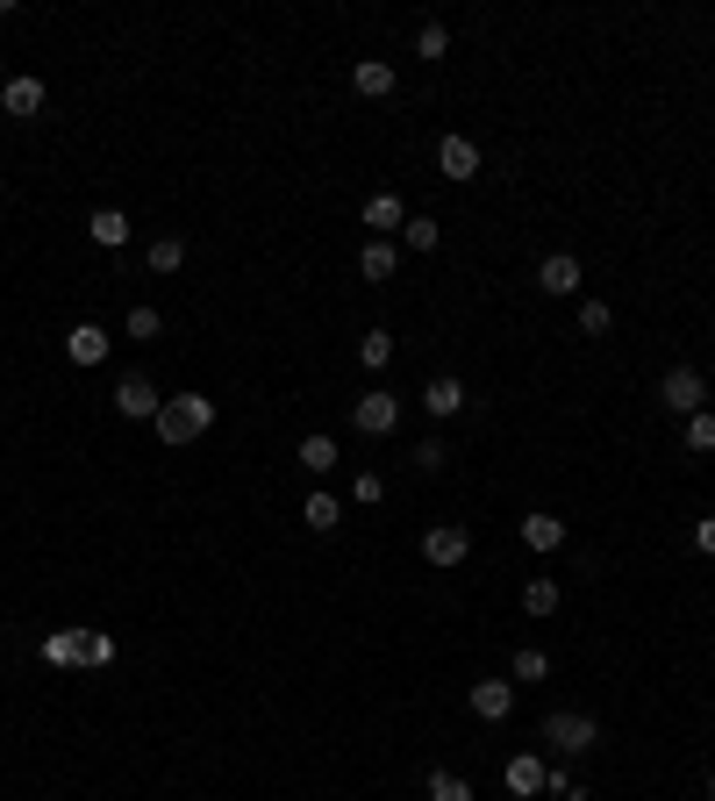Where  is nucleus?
<instances>
[{
    "mask_svg": "<svg viewBox=\"0 0 715 801\" xmlns=\"http://www.w3.org/2000/svg\"><path fill=\"white\" fill-rule=\"evenodd\" d=\"M151 429H158V443H193V437L215 429V401H208V393H172Z\"/></svg>",
    "mask_w": 715,
    "mask_h": 801,
    "instance_id": "1",
    "label": "nucleus"
},
{
    "mask_svg": "<svg viewBox=\"0 0 715 801\" xmlns=\"http://www.w3.org/2000/svg\"><path fill=\"white\" fill-rule=\"evenodd\" d=\"M658 401L680 415V423H687V415H701V409H708V379H701V365H673V373L658 379Z\"/></svg>",
    "mask_w": 715,
    "mask_h": 801,
    "instance_id": "2",
    "label": "nucleus"
},
{
    "mask_svg": "<svg viewBox=\"0 0 715 801\" xmlns=\"http://www.w3.org/2000/svg\"><path fill=\"white\" fill-rule=\"evenodd\" d=\"M544 744H559V751H594V744H601V723L587 716V709H551V716H544Z\"/></svg>",
    "mask_w": 715,
    "mask_h": 801,
    "instance_id": "3",
    "label": "nucleus"
},
{
    "mask_svg": "<svg viewBox=\"0 0 715 801\" xmlns=\"http://www.w3.org/2000/svg\"><path fill=\"white\" fill-rule=\"evenodd\" d=\"M351 415H358V429H365V437H393V429H401V393H387V387L358 393Z\"/></svg>",
    "mask_w": 715,
    "mask_h": 801,
    "instance_id": "4",
    "label": "nucleus"
},
{
    "mask_svg": "<svg viewBox=\"0 0 715 801\" xmlns=\"http://www.w3.org/2000/svg\"><path fill=\"white\" fill-rule=\"evenodd\" d=\"M158 409H165V393H158L143 373H129L115 387V415H122V423H158Z\"/></svg>",
    "mask_w": 715,
    "mask_h": 801,
    "instance_id": "5",
    "label": "nucleus"
},
{
    "mask_svg": "<svg viewBox=\"0 0 715 801\" xmlns=\"http://www.w3.org/2000/svg\"><path fill=\"white\" fill-rule=\"evenodd\" d=\"M43 101H51V93H43V79H29V72H15V79L0 86V108H8L15 122H36V115H43Z\"/></svg>",
    "mask_w": 715,
    "mask_h": 801,
    "instance_id": "6",
    "label": "nucleus"
},
{
    "mask_svg": "<svg viewBox=\"0 0 715 801\" xmlns=\"http://www.w3.org/2000/svg\"><path fill=\"white\" fill-rule=\"evenodd\" d=\"M423 559H429V565H465V559H473V537H465L459 523H437V529L423 537Z\"/></svg>",
    "mask_w": 715,
    "mask_h": 801,
    "instance_id": "7",
    "label": "nucleus"
},
{
    "mask_svg": "<svg viewBox=\"0 0 715 801\" xmlns=\"http://www.w3.org/2000/svg\"><path fill=\"white\" fill-rule=\"evenodd\" d=\"M579 279H587V273H579V258H573V251H551L544 265H537V287H544V293H559V301H573V293H579Z\"/></svg>",
    "mask_w": 715,
    "mask_h": 801,
    "instance_id": "8",
    "label": "nucleus"
},
{
    "mask_svg": "<svg viewBox=\"0 0 715 801\" xmlns=\"http://www.w3.org/2000/svg\"><path fill=\"white\" fill-rule=\"evenodd\" d=\"M473 716L479 723H509L515 716V680H473Z\"/></svg>",
    "mask_w": 715,
    "mask_h": 801,
    "instance_id": "9",
    "label": "nucleus"
},
{
    "mask_svg": "<svg viewBox=\"0 0 715 801\" xmlns=\"http://www.w3.org/2000/svg\"><path fill=\"white\" fill-rule=\"evenodd\" d=\"M501 780H509V794H515V801H529V794H544L551 766H544V759H529V751H515L509 766H501Z\"/></svg>",
    "mask_w": 715,
    "mask_h": 801,
    "instance_id": "10",
    "label": "nucleus"
},
{
    "mask_svg": "<svg viewBox=\"0 0 715 801\" xmlns=\"http://www.w3.org/2000/svg\"><path fill=\"white\" fill-rule=\"evenodd\" d=\"M108 351H115V343H108L101 323H72V329H65V359H72V365H101Z\"/></svg>",
    "mask_w": 715,
    "mask_h": 801,
    "instance_id": "11",
    "label": "nucleus"
},
{
    "mask_svg": "<svg viewBox=\"0 0 715 801\" xmlns=\"http://www.w3.org/2000/svg\"><path fill=\"white\" fill-rule=\"evenodd\" d=\"M423 409L437 415V423H451V415H465V379H451V373H437L423 387Z\"/></svg>",
    "mask_w": 715,
    "mask_h": 801,
    "instance_id": "12",
    "label": "nucleus"
},
{
    "mask_svg": "<svg viewBox=\"0 0 715 801\" xmlns=\"http://www.w3.org/2000/svg\"><path fill=\"white\" fill-rule=\"evenodd\" d=\"M437 172H443V179H473V172H479V143L473 137H443L437 143Z\"/></svg>",
    "mask_w": 715,
    "mask_h": 801,
    "instance_id": "13",
    "label": "nucleus"
},
{
    "mask_svg": "<svg viewBox=\"0 0 715 801\" xmlns=\"http://www.w3.org/2000/svg\"><path fill=\"white\" fill-rule=\"evenodd\" d=\"M351 86L365 93V101H387V93H393L401 79H393V65H387V58H358V65H351Z\"/></svg>",
    "mask_w": 715,
    "mask_h": 801,
    "instance_id": "14",
    "label": "nucleus"
},
{
    "mask_svg": "<svg viewBox=\"0 0 715 801\" xmlns=\"http://www.w3.org/2000/svg\"><path fill=\"white\" fill-rule=\"evenodd\" d=\"M86 237L101 243V251H122V243H129V215H122V208H93V222H86Z\"/></svg>",
    "mask_w": 715,
    "mask_h": 801,
    "instance_id": "15",
    "label": "nucleus"
},
{
    "mask_svg": "<svg viewBox=\"0 0 715 801\" xmlns=\"http://www.w3.org/2000/svg\"><path fill=\"white\" fill-rule=\"evenodd\" d=\"M393 265H401V251H393L387 237L358 243V273H365V279H393Z\"/></svg>",
    "mask_w": 715,
    "mask_h": 801,
    "instance_id": "16",
    "label": "nucleus"
},
{
    "mask_svg": "<svg viewBox=\"0 0 715 801\" xmlns=\"http://www.w3.org/2000/svg\"><path fill=\"white\" fill-rule=\"evenodd\" d=\"M301 523L315 529V537H329V529L343 523V501H337V495H308V501H301Z\"/></svg>",
    "mask_w": 715,
    "mask_h": 801,
    "instance_id": "17",
    "label": "nucleus"
},
{
    "mask_svg": "<svg viewBox=\"0 0 715 801\" xmlns=\"http://www.w3.org/2000/svg\"><path fill=\"white\" fill-rule=\"evenodd\" d=\"M523 545L529 551H559L565 545V523H559V515H523Z\"/></svg>",
    "mask_w": 715,
    "mask_h": 801,
    "instance_id": "18",
    "label": "nucleus"
},
{
    "mask_svg": "<svg viewBox=\"0 0 715 801\" xmlns=\"http://www.w3.org/2000/svg\"><path fill=\"white\" fill-rule=\"evenodd\" d=\"M401 222H409L401 193H373V201H365V229H401Z\"/></svg>",
    "mask_w": 715,
    "mask_h": 801,
    "instance_id": "19",
    "label": "nucleus"
},
{
    "mask_svg": "<svg viewBox=\"0 0 715 801\" xmlns=\"http://www.w3.org/2000/svg\"><path fill=\"white\" fill-rule=\"evenodd\" d=\"M523 609L551 615V609H559V580H551V573H529V580H523Z\"/></svg>",
    "mask_w": 715,
    "mask_h": 801,
    "instance_id": "20",
    "label": "nucleus"
},
{
    "mask_svg": "<svg viewBox=\"0 0 715 801\" xmlns=\"http://www.w3.org/2000/svg\"><path fill=\"white\" fill-rule=\"evenodd\" d=\"M329 465H337V437H323V429L301 437V473H329Z\"/></svg>",
    "mask_w": 715,
    "mask_h": 801,
    "instance_id": "21",
    "label": "nucleus"
},
{
    "mask_svg": "<svg viewBox=\"0 0 715 801\" xmlns=\"http://www.w3.org/2000/svg\"><path fill=\"white\" fill-rule=\"evenodd\" d=\"M509 673H515V687H537V680H551V659H544L537 644H523V651H515V665H509Z\"/></svg>",
    "mask_w": 715,
    "mask_h": 801,
    "instance_id": "22",
    "label": "nucleus"
},
{
    "mask_svg": "<svg viewBox=\"0 0 715 801\" xmlns=\"http://www.w3.org/2000/svg\"><path fill=\"white\" fill-rule=\"evenodd\" d=\"M358 365H373V373L393 365V337H387V329H365V337H358Z\"/></svg>",
    "mask_w": 715,
    "mask_h": 801,
    "instance_id": "23",
    "label": "nucleus"
},
{
    "mask_svg": "<svg viewBox=\"0 0 715 801\" xmlns=\"http://www.w3.org/2000/svg\"><path fill=\"white\" fill-rule=\"evenodd\" d=\"M79 665H115V637H108V630H79Z\"/></svg>",
    "mask_w": 715,
    "mask_h": 801,
    "instance_id": "24",
    "label": "nucleus"
},
{
    "mask_svg": "<svg viewBox=\"0 0 715 801\" xmlns=\"http://www.w3.org/2000/svg\"><path fill=\"white\" fill-rule=\"evenodd\" d=\"M443 51H451V29H443V22H423V29H415V58H429V65H437Z\"/></svg>",
    "mask_w": 715,
    "mask_h": 801,
    "instance_id": "25",
    "label": "nucleus"
},
{
    "mask_svg": "<svg viewBox=\"0 0 715 801\" xmlns=\"http://www.w3.org/2000/svg\"><path fill=\"white\" fill-rule=\"evenodd\" d=\"M437 237H443V229H437L429 215H409V222H401V243H409V251H437Z\"/></svg>",
    "mask_w": 715,
    "mask_h": 801,
    "instance_id": "26",
    "label": "nucleus"
},
{
    "mask_svg": "<svg viewBox=\"0 0 715 801\" xmlns=\"http://www.w3.org/2000/svg\"><path fill=\"white\" fill-rule=\"evenodd\" d=\"M609 323H615L609 301H579V337H609Z\"/></svg>",
    "mask_w": 715,
    "mask_h": 801,
    "instance_id": "27",
    "label": "nucleus"
},
{
    "mask_svg": "<svg viewBox=\"0 0 715 801\" xmlns=\"http://www.w3.org/2000/svg\"><path fill=\"white\" fill-rule=\"evenodd\" d=\"M43 659H51V665H79V630H51V637H43Z\"/></svg>",
    "mask_w": 715,
    "mask_h": 801,
    "instance_id": "28",
    "label": "nucleus"
},
{
    "mask_svg": "<svg viewBox=\"0 0 715 801\" xmlns=\"http://www.w3.org/2000/svg\"><path fill=\"white\" fill-rule=\"evenodd\" d=\"M179 265H187V243H179V237H158L151 243V273H179Z\"/></svg>",
    "mask_w": 715,
    "mask_h": 801,
    "instance_id": "29",
    "label": "nucleus"
},
{
    "mask_svg": "<svg viewBox=\"0 0 715 801\" xmlns=\"http://www.w3.org/2000/svg\"><path fill=\"white\" fill-rule=\"evenodd\" d=\"M429 801H473V780H459V773H429Z\"/></svg>",
    "mask_w": 715,
    "mask_h": 801,
    "instance_id": "30",
    "label": "nucleus"
},
{
    "mask_svg": "<svg viewBox=\"0 0 715 801\" xmlns=\"http://www.w3.org/2000/svg\"><path fill=\"white\" fill-rule=\"evenodd\" d=\"M687 451H715V409L687 415Z\"/></svg>",
    "mask_w": 715,
    "mask_h": 801,
    "instance_id": "31",
    "label": "nucleus"
},
{
    "mask_svg": "<svg viewBox=\"0 0 715 801\" xmlns=\"http://www.w3.org/2000/svg\"><path fill=\"white\" fill-rule=\"evenodd\" d=\"M373 501H387V479H379V473H358L351 479V509H373Z\"/></svg>",
    "mask_w": 715,
    "mask_h": 801,
    "instance_id": "32",
    "label": "nucleus"
},
{
    "mask_svg": "<svg viewBox=\"0 0 715 801\" xmlns=\"http://www.w3.org/2000/svg\"><path fill=\"white\" fill-rule=\"evenodd\" d=\"M443 459H451V451H443V437H423V443H415V465H423V473H443Z\"/></svg>",
    "mask_w": 715,
    "mask_h": 801,
    "instance_id": "33",
    "label": "nucleus"
},
{
    "mask_svg": "<svg viewBox=\"0 0 715 801\" xmlns=\"http://www.w3.org/2000/svg\"><path fill=\"white\" fill-rule=\"evenodd\" d=\"M129 337H137V343L158 337V308H129Z\"/></svg>",
    "mask_w": 715,
    "mask_h": 801,
    "instance_id": "34",
    "label": "nucleus"
},
{
    "mask_svg": "<svg viewBox=\"0 0 715 801\" xmlns=\"http://www.w3.org/2000/svg\"><path fill=\"white\" fill-rule=\"evenodd\" d=\"M694 551H701V559H715V515H701V523H694Z\"/></svg>",
    "mask_w": 715,
    "mask_h": 801,
    "instance_id": "35",
    "label": "nucleus"
},
{
    "mask_svg": "<svg viewBox=\"0 0 715 801\" xmlns=\"http://www.w3.org/2000/svg\"><path fill=\"white\" fill-rule=\"evenodd\" d=\"M708 801H715V773H708Z\"/></svg>",
    "mask_w": 715,
    "mask_h": 801,
    "instance_id": "36",
    "label": "nucleus"
}]
</instances>
